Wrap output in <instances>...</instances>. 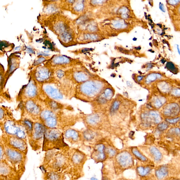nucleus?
<instances>
[{
  "mask_svg": "<svg viewBox=\"0 0 180 180\" xmlns=\"http://www.w3.org/2000/svg\"><path fill=\"white\" fill-rule=\"evenodd\" d=\"M135 39H137V38H134L133 39V40L134 41H135Z\"/></svg>",
  "mask_w": 180,
  "mask_h": 180,
  "instance_id": "a19ab883",
  "label": "nucleus"
},
{
  "mask_svg": "<svg viewBox=\"0 0 180 180\" xmlns=\"http://www.w3.org/2000/svg\"><path fill=\"white\" fill-rule=\"evenodd\" d=\"M70 112L54 111L45 108L41 113L39 121L46 128L56 129L63 131L73 126L78 120V117Z\"/></svg>",
  "mask_w": 180,
  "mask_h": 180,
  "instance_id": "f257e3e1",
  "label": "nucleus"
},
{
  "mask_svg": "<svg viewBox=\"0 0 180 180\" xmlns=\"http://www.w3.org/2000/svg\"><path fill=\"white\" fill-rule=\"evenodd\" d=\"M100 84L95 83L85 82L77 85L75 88L74 97L82 100L85 97H93L98 94L102 89Z\"/></svg>",
  "mask_w": 180,
  "mask_h": 180,
  "instance_id": "0eeeda50",
  "label": "nucleus"
},
{
  "mask_svg": "<svg viewBox=\"0 0 180 180\" xmlns=\"http://www.w3.org/2000/svg\"><path fill=\"white\" fill-rule=\"evenodd\" d=\"M45 108L43 102L32 99L19 102L17 109L20 110L21 118H26L34 122L39 121L41 112Z\"/></svg>",
  "mask_w": 180,
  "mask_h": 180,
  "instance_id": "f03ea898",
  "label": "nucleus"
},
{
  "mask_svg": "<svg viewBox=\"0 0 180 180\" xmlns=\"http://www.w3.org/2000/svg\"><path fill=\"white\" fill-rule=\"evenodd\" d=\"M1 141L5 145L23 153L27 151V140L18 137L2 134Z\"/></svg>",
  "mask_w": 180,
  "mask_h": 180,
  "instance_id": "9b49d317",
  "label": "nucleus"
},
{
  "mask_svg": "<svg viewBox=\"0 0 180 180\" xmlns=\"http://www.w3.org/2000/svg\"><path fill=\"white\" fill-rule=\"evenodd\" d=\"M173 12L174 13V16H177L176 18H180V4L173 10Z\"/></svg>",
  "mask_w": 180,
  "mask_h": 180,
  "instance_id": "72a5a7b5",
  "label": "nucleus"
},
{
  "mask_svg": "<svg viewBox=\"0 0 180 180\" xmlns=\"http://www.w3.org/2000/svg\"><path fill=\"white\" fill-rule=\"evenodd\" d=\"M25 128L27 134V137L30 136L32 131L33 125L34 122L26 118H20Z\"/></svg>",
  "mask_w": 180,
  "mask_h": 180,
  "instance_id": "bb28decb",
  "label": "nucleus"
},
{
  "mask_svg": "<svg viewBox=\"0 0 180 180\" xmlns=\"http://www.w3.org/2000/svg\"><path fill=\"white\" fill-rule=\"evenodd\" d=\"M165 121L169 124H174L179 122L180 121V117L166 119Z\"/></svg>",
  "mask_w": 180,
  "mask_h": 180,
  "instance_id": "2f4dec72",
  "label": "nucleus"
},
{
  "mask_svg": "<svg viewBox=\"0 0 180 180\" xmlns=\"http://www.w3.org/2000/svg\"><path fill=\"white\" fill-rule=\"evenodd\" d=\"M44 107L46 109L49 110L57 111L60 110H71V108L70 105L63 104L58 101L55 100L46 96L43 100Z\"/></svg>",
  "mask_w": 180,
  "mask_h": 180,
  "instance_id": "4468645a",
  "label": "nucleus"
},
{
  "mask_svg": "<svg viewBox=\"0 0 180 180\" xmlns=\"http://www.w3.org/2000/svg\"><path fill=\"white\" fill-rule=\"evenodd\" d=\"M4 151L11 161L16 163L18 162L21 160L22 158L21 152L17 149L10 148L4 144Z\"/></svg>",
  "mask_w": 180,
  "mask_h": 180,
  "instance_id": "6ab92c4d",
  "label": "nucleus"
},
{
  "mask_svg": "<svg viewBox=\"0 0 180 180\" xmlns=\"http://www.w3.org/2000/svg\"><path fill=\"white\" fill-rule=\"evenodd\" d=\"M173 157L180 164V151L176 152Z\"/></svg>",
  "mask_w": 180,
  "mask_h": 180,
  "instance_id": "f704fd0d",
  "label": "nucleus"
},
{
  "mask_svg": "<svg viewBox=\"0 0 180 180\" xmlns=\"http://www.w3.org/2000/svg\"><path fill=\"white\" fill-rule=\"evenodd\" d=\"M167 99L162 95L154 96L152 97L151 104L156 110L159 109L164 106L167 102Z\"/></svg>",
  "mask_w": 180,
  "mask_h": 180,
  "instance_id": "4be33fe9",
  "label": "nucleus"
},
{
  "mask_svg": "<svg viewBox=\"0 0 180 180\" xmlns=\"http://www.w3.org/2000/svg\"><path fill=\"white\" fill-rule=\"evenodd\" d=\"M170 95L173 97L180 98V88H173L171 91Z\"/></svg>",
  "mask_w": 180,
  "mask_h": 180,
  "instance_id": "c756f323",
  "label": "nucleus"
},
{
  "mask_svg": "<svg viewBox=\"0 0 180 180\" xmlns=\"http://www.w3.org/2000/svg\"><path fill=\"white\" fill-rule=\"evenodd\" d=\"M166 67L168 70L174 74L177 72V71H178V68L173 63L171 62H168L167 63L166 65Z\"/></svg>",
  "mask_w": 180,
  "mask_h": 180,
  "instance_id": "cd10ccee",
  "label": "nucleus"
},
{
  "mask_svg": "<svg viewBox=\"0 0 180 180\" xmlns=\"http://www.w3.org/2000/svg\"><path fill=\"white\" fill-rule=\"evenodd\" d=\"M156 86L159 92L164 96L170 94L173 89L170 83L167 80H162L158 81Z\"/></svg>",
  "mask_w": 180,
  "mask_h": 180,
  "instance_id": "412c9836",
  "label": "nucleus"
},
{
  "mask_svg": "<svg viewBox=\"0 0 180 180\" xmlns=\"http://www.w3.org/2000/svg\"><path fill=\"white\" fill-rule=\"evenodd\" d=\"M165 78L164 75L159 72H153L148 75L145 80L146 84L149 85L155 82L163 80Z\"/></svg>",
  "mask_w": 180,
  "mask_h": 180,
  "instance_id": "b1692460",
  "label": "nucleus"
},
{
  "mask_svg": "<svg viewBox=\"0 0 180 180\" xmlns=\"http://www.w3.org/2000/svg\"><path fill=\"white\" fill-rule=\"evenodd\" d=\"M132 151L135 157L139 160L141 163L140 164L155 165L154 163L147 157L142 151L138 148H133L132 149Z\"/></svg>",
  "mask_w": 180,
  "mask_h": 180,
  "instance_id": "aec40b11",
  "label": "nucleus"
},
{
  "mask_svg": "<svg viewBox=\"0 0 180 180\" xmlns=\"http://www.w3.org/2000/svg\"><path fill=\"white\" fill-rule=\"evenodd\" d=\"M141 151L156 166L163 164L165 156H167L164 150L155 145L143 147Z\"/></svg>",
  "mask_w": 180,
  "mask_h": 180,
  "instance_id": "1a4fd4ad",
  "label": "nucleus"
},
{
  "mask_svg": "<svg viewBox=\"0 0 180 180\" xmlns=\"http://www.w3.org/2000/svg\"><path fill=\"white\" fill-rule=\"evenodd\" d=\"M117 161L121 167L128 168L133 164L132 158L131 155L126 152H123L118 155Z\"/></svg>",
  "mask_w": 180,
  "mask_h": 180,
  "instance_id": "a211bd4d",
  "label": "nucleus"
},
{
  "mask_svg": "<svg viewBox=\"0 0 180 180\" xmlns=\"http://www.w3.org/2000/svg\"><path fill=\"white\" fill-rule=\"evenodd\" d=\"M45 58L43 57H41L35 62V65H39L45 60Z\"/></svg>",
  "mask_w": 180,
  "mask_h": 180,
  "instance_id": "c9c22d12",
  "label": "nucleus"
},
{
  "mask_svg": "<svg viewBox=\"0 0 180 180\" xmlns=\"http://www.w3.org/2000/svg\"><path fill=\"white\" fill-rule=\"evenodd\" d=\"M159 8L162 12H165V9L164 7V4L162 3H160L159 5Z\"/></svg>",
  "mask_w": 180,
  "mask_h": 180,
  "instance_id": "e433bc0d",
  "label": "nucleus"
},
{
  "mask_svg": "<svg viewBox=\"0 0 180 180\" xmlns=\"http://www.w3.org/2000/svg\"><path fill=\"white\" fill-rule=\"evenodd\" d=\"M31 76L36 81L41 85L57 82L54 72L43 66L37 67Z\"/></svg>",
  "mask_w": 180,
  "mask_h": 180,
  "instance_id": "9d476101",
  "label": "nucleus"
},
{
  "mask_svg": "<svg viewBox=\"0 0 180 180\" xmlns=\"http://www.w3.org/2000/svg\"><path fill=\"white\" fill-rule=\"evenodd\" d=\"M41 88L44 95L55 100L59 101L65 97L61 86L57 82L41 85Z\"/></svg>",
  "mask_w": 180,
  "mask_h": 180,
  "instance_id": "f8f14e48",
  "label": "nucleus"
},
{
  "mask_svg": "<svg viewBox=\"0 0 180 180\" xmlns=\"http://www.w3.org/2000/svg\"><path fill=\"white\" fill-rule=\"evenodd\" d=\"M157 180H166L171 177H180V164L173 157L168 163L155 166Z\"/></svg>",
  "mask_w": 180,
  "mask_h": 180,
  "instance_id": "39448f33",
  "label": "nucleus"
},
{
  "mask_svg": "<svg viewBox=\"0 0 180 180\" xmlns=\"http://www.w3.org/2000/svg\"><path fill=\"white\" fill-rule=\"evenodd\" d=\"M174 24L175 28L180 31V18L174 19Z\"/></svg>",
  "mask_w": 180,
  "mask_h": 180,
  "instance_id": "473e14b6",
  "label": "nucleus"
},
{
  "mask_svg": "<svg viewBox=\"0 0 180 180\" xmlns=\"http://www.w3.org/2000/svg\"><path fill=\"white\" fill-rule=\"evenodd\" d=\"M0 127L2 134L18 137L27 140L26 129L21 119L15 118L0 123Z\"/></svg>",
  "mask_w": 180,
  "mask_h": 180,
  "instance_id": "423d86ee",
  "label": "nucleus"
},
{
  "mask_svg": "<svg viewBox=\"0 0 180 180\" xmlns=\"http://www.w3.org/2000/svg\"><path fill=\"white\" fill-rule=\"evenodd\" d=\"M180 113V106L176 102H171L163 107L162 115L166 119L178 117Z\"/></svg>",
  "mask_w": 180,
  "mask_h": 180,
  "instance_id": "2eb2a0df",
  "label": "nucleus"
},
{
  "mask_svg": "<svg viewBox=\"0 0 180 180\" xmlns=\"http://www.w3.org/2000/svg\"><path fill=\"white\" fill-rule=\"evenodd\" d=\"M105 153V147L104 145L101 144L96 147L94 153L95 155L94 157L97 161H102L106 158Z\"/></svg>",
  "mask_w": 180,
  "mask_h": 180,
  "instance_id": "393cba45",
  "label": "nucleus"
},
{
  "mask_svg": "<svg viewBox=\"0 0 180 180\" xmlns=\"http://www.w3.org/2000/svg\"><path fill=\"white\" fill-rule=\"evenodd\" d=\"M63 134L65 139L72 144H77L81 141L82 135L81 132L71 127L63 131Z\"/></svg>",
  "mask_w": 180,
  "mask_h": 180,
  "instance_id": "dca6fc26",
  "label": "nucleus"
},
{
  "mask_svg": "<svg viewBox=\"0 0 180 180\" xmlns=\"http://www.w3.org/2000/svg\"><path fill=\"white\" fill-rule=\"evenodd\" d=\"M177 50H178V52L180 55V50L179 48V46L178 45L177 46Z\"/></svg>",
  "mask_w": 180,
  "mask_h": 180,
  "instance_id": "58836bf2",
  "label": "nucleus"
},
{
  "mask_svg": "<svg viewBox=\"0 0 180 180\" xmlns=\"http://www.w3.org/2000/svg\"><path fill=\"white\" fill-rule=\"evenodd\" d=\"M1 116H0V123L7 120L14 119L12 109L10 108L4 106H1Z\"/></svg>",
  "mask_w": 180,
  "mask_h": 180,
  "instance_id": "5701e85b",
  "label": "nucleus"
},
{
  "mask_svg": "<svg viewBox=\"0 0 180 180\" xmlns=\"http://www.w3.org/2000/svg\"><path fill=\"white\" fill-rule=\"evenodd\" d=\"M166 180H180V177H171Z\"/></svg>",
  "mask_w": 180,
  "mask_h": 180,
  "instance_id": "4c0bfd02",
  "label": "nucleus"
},
{
  "mask_svg": "<svg viewBox=\"0 0 180 180\" xmlns=\"http://www.w3.org/2000/svg\"><path fill=\"white\" fill-rule=\"evenodd\" d=\"M46 127L40 122H35L32 134L27 137L29 144L35 150L40 149L43 146L44 132Z\"/></svg>",
  "mask_w": 180,
  "mask_h": 180,
  "instance_id": "6e6552de",
  "label": "nucleus"
},
{
  "mask_svg": "<svg viewBox=\"0 0 180 180\" xmlns=\"http://www.w3.org/2000/svg\"><path fill=\"white\" fill-rule=\"evenodd\" d=\"M142 117L144 121L149 123H152L158 124L162 121L161 114L157 110H151L148 112L144 113Z\"/></svg>",
  "mask_w": 180,
  "mask_h": 180,
  "instance_id": "f3484780",
  "label": "nucleus"
},
{
  "mask_svg": "<svg viewBox=\"0 0 180 180\" xmlns=\"http://www.w3.org/2000/svg\"><path fill=\"white\" fill-rule=\"evenodd\" d=\"M168 6L173 7L174 9L178 7L180 4V0H171L166 1Z\"/></svg>",
  "mask_w": 180,
  "mask_h": 180,
  "instance_id": "7c9ffc66",
  "label": "nucleus"
},
{
  "mask_svg": "<svg viewBox=\"0 0 180 180\" xmlns=\"http://www.w3.org/2000/svg\"><path fill=\"white\" fill-rule=\"evenodd\" d=\"M39 84L31 76L27 84L23 86L16 96L17 102H20L32 99H38L43 101L46 97Z\"/></svg>",
  "mask_w": 180,
  "mask_h": 180,
  "instance_id": "20e7f679",
  "label": "nucleus"
},
{
  "mask_svg": "<svg viewBox=\"0 0 180 180\" xmlns=\"http://www.w3.org/2000/svg\"><path fill=\"white\" fill-rule=\"evenodd\" d=\"M157 180L156 179V178H155V179H152V180Z\"/></svg>",
  "mask_w": 180,
  "mask_h": 180,
  "instance_id": "79ce46f5",
  "label": "nucleus"
},
{
  "mask_svg": "<svg viewBox=\"0 0 180 180\" xmlns=\"http://www.w3.org/2000/svg\"><path fill=\"white\" fill-rule=\"evenodd\" d=\"M169 124L166 121L164 122H162L161 123L158 124V130L160 132L165 131L169 128Z\"/></svg>",
  "mask_w": 180,
  "mask_h": 180,
  "instance_id": "c85d7f7f",
  "label": "nucleus"
},
{
  "mask_svg": "<svg viewBox=\"0 0 180 180\" xmlns=\"http://www.w3.org/2000/svg\"><path fill=\"white\" fill-rule=\"evenodd\" d=\"M155 165L140 164L137 168L138 175L142 180H151L156 178L154 174Z\"/></svg>",
  "mask_w": 180,
  "mask_h": 180,
  "instance_id": "ddd939ff",
  "label": "nucleus"
},
{
  "mask_svg": "<svg viewBox=\"0 0 180 180\" xmlns=\"http://www.w3.org/2000/svg\"><path fill=\"white\" fill-rule=\"evenodd\" d=\"M68 147L65 142L62 131L56 129L46 127L42 146L43 151L63 149Z\"/></svg>",
  "mask_w": 180,
  "mask_h": 180,
  "instance_id": "7ed1b4c3",
  "label": "nucleus"
},
{
  "mask_svg": "<svg viewBox=\"0 0 180 180\" xmlns=\"http://www.w3.org/2000/svg\"><path fill=\"white\" fill-rule=\"evenodd\" d=\"M91 180H98V179H97L96 178H93H93H91Z\"/></svg>",
  "mask_w": 180,
  "mask_h": 180,
  "instance_id": "ea45409f",
  "label": "nucleus"
},
{
  "mask_svg": "<svg viewBox=\"0 0 180 180\" xmlns=\"http://www.w3.org/2000/svg\"><path fill=\"white\" fill-rule=\"evenodd\" d=\"M179 126L180 127V121L179 122Z\"/></svg>",
  "mask_w": 180,
  "mask_h": 180,
  "instance_id": "37998d69",
  "label": "nucleus"
},
{
  "mask_svg": "<svg viewBox=\"0 0 180 180\" xmlns=\"http://www.w3.org/2000/svg\"><path fill=\"white\" fill-rule=\"evenodd\" d=\"M70 62V59L65 56H55L51 59V63L54 66H66Z\"/></svg>",
  "mask_w": 180,
  "mask_h": 180,
  "instance_id": "a878e982",
  "label": "nucleus"
}]
</instances>
